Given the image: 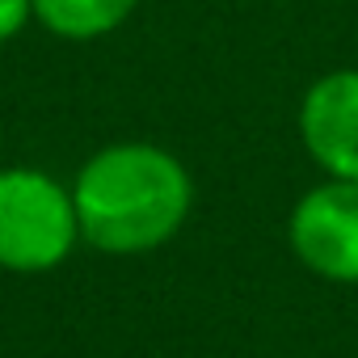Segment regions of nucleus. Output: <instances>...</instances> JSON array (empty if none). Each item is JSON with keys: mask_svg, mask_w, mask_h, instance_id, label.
<instances>
[{"mask_svg": "<svg viewBox=\"0 0 358 358\" xmlns=\"http://www.w3.org/2000/svg\"><path fill=\"white\" fill-rule=\"evenodd\" d=\"M291 245L299 262L333 282H358V182L329 177L291 211Z\"/></svg>", "mask_w": 358, "mask_h": 358, "instance_id": "nucleus-3", "label": "nucleus"}, {"mask_svg": "<svg viewBox=\"0 0 358 358\" xmlns=\"http://www.w3.org/2000/svg\"><path fill=\"white\" fill-rule=\"evenodd\" d=\"M139 0H34V22L68 43H93L114 34Z\"/></svg>", "mask_w": 358, "mask_h": 358, "instance_id": "nucleus-5", "label": "nucleus"}, {"mask_svg": "<svg viewBox=\"0 0 358 358\" xmlns=\"http://www.w3.org/2000/svg\"><path fill=\"white\" fill-rule=\"evenodd\" d=\"M34 22V0H0V43L17 38Z\"/></svg>", "mask_w": 358, "mask_h": 358, "instance_id": "nucleus-6", "label": "nucleus"}, {"mask_svg": "<svg viewBox=\"0 0 358 358\" xmlns=\"http://www.w3.org/2000/svg\"><path fill=\"white\" fill-rule=\"evenodd\" d=\"M299 139L329 177L358 182V68H337L308 85Z\"/></svg>", "mask_w": 358, "mask_h": 358, "instance_id": "nucleus-4", "label": "nucleus"}, {"mask_svg": "<svg viewBox=\"0 0 358 358\" xmlns=\"http://www.w3.org/2000/svg\"><path fill=\"white\" fill-rule=\"evenodd\" d=\"M80 241L72 190L38 169L0 173V266L38 274L59 266Z\"/></svg>", "mask_w": 358, "mask_h": 358, "instance_id": "nucleus-2", "label": "nucleus"}, {"mask_svg": "<svg viewBox=\"0 0 358 358\" xmlns=\"http://www.w3.org/2000/svg\"><path fill=\"white\" fill-rule=\"evenodd\" d=\"M80 236L101 253H148L186 224L194 186L186 164L156 143H114L85 160L72 186Z\"/></svg>", "mask_w": 358, "mask_h": 358, "instance_id": "nucleus-1", "label": "nucleus"}]
</instances>
